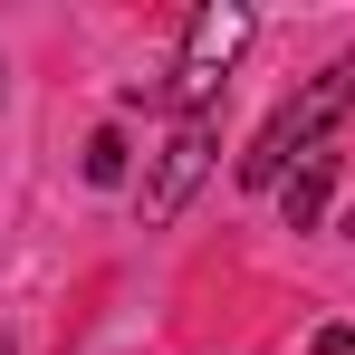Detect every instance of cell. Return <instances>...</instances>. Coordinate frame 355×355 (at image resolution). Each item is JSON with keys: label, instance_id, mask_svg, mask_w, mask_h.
<instances>
[{"label": "cell", "instance_id": "6da1fadb", "mask_svg": "<svg viewBox=\"0 0 355 355\" xmlns=\"http://www.w3.org/2000/svg\"><path fill=\"white\" fill-rule=\"evenodd\" d=\"M346 106H355V58H336V67H317V77L297 87L288 106H279V116L250 135V154H240V182H250V192H279V182H288L297 164L327 144V125L346 116Z\"/></svg>", "mask_w": 355, "mask_h": 355}, {"label": "cell", "instance_id": "7a4b0ae2", "mask_svg": "<svg viewBox=\"0 0 355 355\" xmlns=\"http://www.w3.org/2000/svg\"><path fill=\"white\" fill-rule=\"evenodd\" d=\"M240 49H250V10H240V0H211V10H192V29H182L173 77H135L125 106H182V116H211V96H221V77H231Z\"/></svg>", "mask_w": 355, "mask_h": 355}, {"label": "cell", "instance_id": "3957f363", "mask_svg": "<svg viewBox=\"0 0 355 355\" xmlns=\"http://www.w3.org/2000/svg\"><path fill=\"white\" fill-rule=\"evenodd\" d=\"M211 154H221V125L211 116H182L173 144L154 154V182H144V221H173L182 202H192V182L211 173Z\"/></svg>", "mask_w": 355, "mask_h": 355}, {"label": "cell", "instance_id": "277c9868", "mask_svg": "<svg viewBox=\"0 0 355 355\" xmlns=\"http://www.w3.org/2000/svg\"><path fill=\"white\" fill-rule=\"evenodd\" d=\"M327 192H336V154L317 144V154H307V164L279 182V211H288V231H317V221H327Z\"/></svg>", "mask_w": 355, "mask_h": 355}, {"label": "cell", "instance_id": "5b68a950", "mask_svg": "<svg viewBox=\"0 0 355 355\" xmlns=\"http://www.w3.org/2000/svg\"><path fill=\"white\" fill-rule=\"evenodd\" d=\"M87 182H125V135H116V125L87 135Z\"/></svg>", "mask_w": 355, "mask_h": 355}, {"label": "cell", "instance_id": "8992f818", "mask_svg": "<svg viewBox=\"0 0 355 355\" xmlns=\"http://www.w3.org/2000/svg\"><path fill=\"white\" fill-rule=\"evenodd\" d=\"M307 355H355V327H317V336H307Z\"/></svg>", "mask_w": 355, "mask_h": 355}, {"label": "cell", "instance_id": "52a82bcc", "mask_svg": "<svg viewBox=\"0 0 355 355\" xmlns=\"http://www.w3.org/2000/svg\"><path fill=\"white\" fill-rule=\"evenodd\" d=\"M0 355H10V336H0Z\"/></svg>", "mask_w": 355, "mask_h": 355}]
</instances>
